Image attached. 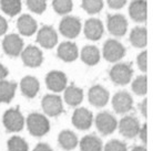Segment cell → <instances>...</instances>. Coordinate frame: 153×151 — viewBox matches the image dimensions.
I'll use <instances>...</instances> for the list:
<instances>
[{
	"instance_id": "40",
	"label": "cell",
	"mask_w": 153,
	"mask_h": 151,
	"mask_svg": "<svg viewBox=\"0 0 153 151\" xmlns=\"http://www.w3.org/2000/svg\"><path fill=\"white\" fill-rule=\"evenodd\" d=\"M33 151H53V150H52V148L50 147L48 144H39L36 146Z\"/></svg>"
},
{
	"instance_id": "7",
	"label": "cell",
	"mask_w": 153,
	"mask_h": 151,
	"mask_svg": "<svg viewBox=\"0 0 153 151\" xmlns=\"http://www.w3.org/2000/svg\"><path fill=\"white\" fill-rule=\"evenodd\" d=\"M59 30L61 34L65 38L73 39L78 37L81 31V22L80 20L76 17H65L61 20Z\"/></svg>"
},
{
	"instance_id": "21",
	"label": "cell",
	"mask_w": 153,
	"mask_h": 151,
	"mask_svg": "<svg viewBox=\"0 0 153 151\" xmlns=\"http://www.w3.org/2000/svg\"><path fill=\"white\" fill-rule=\"evenodd\" d=\"M17 26H18V30H19L20 33L22 34V35H26V37L33 35L35 32L37 31V22L29 15H21L18 19Z\"/></svg>"
},
{
	"instance_id": "32",
	"label": "cell",
	"mask_w": 153,
	"mask_h": 151,
	"mask_svg": "<svg viewBox=\"0 0 153 151\" xmlns=\"http://www.w3.org/2000/svg\"><path fill=\"white\" fill-rule=\"evenodd\" d=\"M53 9L59 15H67L72 10V0H53Z\"/></svg>"
},
{
	"instance_id": "15",
	"label": "cell",
	"mask_w": 153,
	"mask_h": 151,
	"mask_svg": "<svg viewBox=\"0 0 153 151\" xmlns=\"http://www.w3.org/2000/svg\"><path fill=\"white\" fill-rule=\"evenodd\" d=\"M37 42L45 49H52L58 42L57 32L49 26H42L37 35Z\"/></svg>"
},
{
	"instance_id": "10",
	"label": "cell",
	"mask_w": 153,
	"mask_h": 151,
	"mask_svg": "<svg viewBox=\"0 0 153 151\" xmlns=\"http://www.w3.org/2000/svg\"><path fill=\"white\" fill-rule=\"evenodd\" d=\"M107 26L109 32L114 37H123L128 30V21L122 15H113L108 17Z\"/></svg>"
},
{
	"instance_id": "8",
	"label": "cell",
	"mask_w": 153,
	"mask_h": 151,
	"mask_svg": "<svg viewBox=\"0 0 153 151\" xmlns=\"http://www.w3.org/2000/svg\"><path fill=\"white\" fill-rule=\"evenodd\" d=\"M118 127L119 131L122 136L126 137V138H134L135 136H138L141 125H140V121L135 117L126 116L120 120Z\"/></svg>"
},
{
	"instance_id": "3",
	"label": "cell",
	"mask_w": 153,
	"mask_h": 151,
	"mask_svg": "<svg viewBox=\"0 0 153 151\" xmlns=\"http://www.w3.org/2000/svg\"><path fill=\"white\" fill-rule=\"evenodd\" d=\"M2 121H4V126L9 132L21 131L25 126V117L18 108L8 109L4 114Z\"/></svg>"
},
{
	"instance_id": "25",
	"label": "cell",
	"mask_w": 153,
	"mask_h": 151,
	"mask_svg": "<svg viewBox=\"0 0 153 151\" xmlns=\"http://www.w3.org/2000/svg\"><path fill=\"white\" fill-rule=\"evenodd\" d=\"M17 84L4 79L0 81V103H10L15 97Z\"/></svg>"
},
{
	"instance_id": "33",
	"label": "cell",
	"mask_w": 153,
	"mask_h": 151,
	"mask_svg": "<svg viewBox=\"0 0 153 151\" xmlns=\"http://www.w3.org/2000/svg\"><path fill=\"white\" fill-rule=\"evenodd\" d=\"M27 6L32 12L41 15L47 8V0H27Z\"/></svg>"
},
{
	"instance_id": "9",
	"label": "cell",
	"mask_w": 153,
	"mask_h": 151,
	"mask_svg": "<svg viewBox=\"0 0 153 151\" xmlns=\"http://www.w3.org/2000/svg\"><path fill=\"white\" fill-rule=\"evenodd\" d=\"M21 59L26 66L28 67H38L43 61L41 50L33 45L27 46L21 52Z\"/></svg>"
},
{
	"instance_id": "26",
	"label": "cell",
	"mask_w": 153,
	"mask_h": 151,
	"mask_svg": "<svg viewBox=\"0 0 153 151\" xmlns=\"http://www.w3.org/2000/svg\"><path fill=\"white\" fill-rule=\"evenodd\" d=\"M102 141L100 138L93 135L83 137L80 141L81 151H102Z\"/></svg>"
},
{
	"instance_id": "5",
	"label": "cell",
	"mask_w": 153,
	"mask_h": 151,
	"mask_svg": "<svg viewBox=\"0 0 153 151\" xmlns=\"http://www.w3.org/2000/svg\"><path fill=\"white\" fill-rule=\"evenodd\" d=\"M126 49L117 40H108L103 45V56L108 62H118L124 56Z\"/></svg>"
},
{
	"instance_id": "36",
	"label": "cell",
	"mask_w": 153,
	"mask_h": 151,
	"mask_svg": "<svg viewBox=\"0 0 153 151\" xmlns=\"http://www.w3.org/2000/svg\"><path fill=\"white\" fill-rule=\"evenodd\" d=\"M126 0H108V4L111 9H121L126 6Z\"/></svg>"
},
{
	"instance_id": "4",
	"label": "cell",
	"mask_w": 153,
	"mask_h": 151,
	"mask_svg": "<svg viewBox=\"0 0 153 151\" xmlns=\"http://www.w3.org/2000/svg\"><path fill=\"white\" fill-rule=\"evenodd\" d=\"M96 127L102 135L108 136L111 135L112 132H114V130L118 128V121L110 113L103 111V113L98 114V116L96 117Z\"/></svg>"
},
{
	"instance_id": "34",
	"label": "cell",
	"mask_w": 153,
	"mask_h": 151,
	"mask_svg": "<svg viewBox=\"0 0 153 151\" xmlns=\"http://www.w3.org/2000/svg\"><path fill=\"white\" fill-rule=\"evenodd\" d=\"M104 151H128V147L126 144L120 140L113 139L110 140L105 147H104Z\"/></svg>"
},
{
	"instance_id": "28",
	"label": "cell",
	"mask_w": 153,
	"mask_h": 151,
	"mask_svg": "<svg viewBox=\"0 0 153 151\" xmlns=\"http://www.w3.org/2000/svg\"><path fill=\"white\" fill-rule=\"evenodd\" d=\"M0 8L6 15L15 17L21 11V0H0Z\"/></svg>"
},
{
	"instance_id": "29",
	"label": "cell",
	"mask_w": 153,
	"mask_h": 151,
	"mask_svg": "<svg viewBox=\"0 0 153 151\" xmlns=\"http://www.w3.org/2000/svg\"><path fill=\"white\" fill-rule=\"evenodd\" d=\"M8 150L9 151H28L27 141L19 136H13L8 140L7 142Z\"/></svg>"
},
{
	"instance_id": "27",
	"label": "cell",
	"mask_w": 153,
	"mask_h": 151,
	"mask_svg": "<svg viewBox=\"0 0 153 151\" xmlns=\"http://www.w3.org/2000/svg\"><path fill=\"white\" fill-rule=\"evenodd\" d=\"M130 42L135 48H144L148 43V32L146 28L137 26L130 34Z\"/></svg>"
},
{
	"instance_id": "42",
	"label": "cell",
	"mask_w": 153,
	"mask_h": 151,
	"mask_svg": "<svg viewBox=\"0 0 153 151\" xmlns=\"http://www.w3.org/2000/svg\"><path fill=\"white\" fill-rule=\"evenodd\" d=\"M131 151H148V150H146V148L143 147V146H137V147H134Z\"/></svg>"
},
{
	"instance_id": "35",
	"label": "cell",
	"mask_w": 153,
	"mask_h": 151,
	"mask_svg": "<svg viewBox=\"0 0 153 151\" xmlns=\"http://www.w3.org/2000/svg\"><path fill=\"white\" fill-rule=\"evenodd\" d=\"M137 62H138V66L140 68V71L146 73L148 71V52L143 51V52L140 53L138 55Z\"/></svg>"
},
{
	"instance_id": "13",
	"label": "cell",
	"mask_w": 153,
	"mask_h": 151,
	"mask_svg": "<svg viewBox=\"0 0 153 151\" xmlns=\"http://www.w3.org/2000/svg\"><path fill=\"white\" fill-rule=\"evenodd\" d=\"M2 48L6 54L10 56H18L23 50V41L17 34H9L2 41Z\"/></svg>"
},
{
	"instance_id": "30",
	"label": "cell",
	"mask_w": 153,
	"mask_h": 151,
	"mask_svg": "<svg viewBox=\"0 0 153 151\" xmlns=\"http://www.w3.org/2000/svg\"><path fill=\"white\" fill-rule=\"evenodd\" d=\"M132 91L137 95H146L148 93V77L146 75H140L132 83Z\"/></svg>"
},
{
	"instance_id": "2",
	"label": "cell",
	"mask_w": 153,
	"mask_h": 151,
	"mask_svg": "<svg viewBox=\"0 0 153 151\" xmlns=\"http://www.w3.org/2000/svg\"><path fill=\"white\" fill-rule=\"evenodd\" d=\"M133 76V68L128 63H119L110 70V77L117 85H126L131 82Z\"/></svg>"
},
{
	"instance_id": "17",
	"label": "cell",
	"mask_w": 153,
	"mask_h": 151,
	"mask_svg": "<svg viewBox=\"0 0 153 151\" xmlns=\"http://www.w3.org/2000/svg\"><path fill=\"white\" fill-rule=\"evenodd\" d=\"M129 13L135 22H146L148 15V6L146 0H132L129 7Z\"/></svg>"
},
{
	"instance_id": "20",
	"label": "cell",
	"mask_w": 153,
	"mask_h": 151,
	"mask_svg": "<svg viewBox=\"0 0 153 151\" xmlns=\"http://www.w3.org/2000/svg\"><path fill=\"white\" fill-rule=\"evenodd\" d=\"M20 88L22 94L28 97V98H33L36 95L38 94L39 88H40V84H39L38 79L33 77V76H26L21 79L20 83Z\"/></svg>"
},
{
	"instance_id": "11",
	"label": "cell",
	"mask_w": 153,
	"mask_h": 151,
	"mask_svg": "<svg viewBox=\"0 0 153 151\" xmlns=\"http://www.w3.org/2000/svg\"><path fill=\"white\" fill-rule=\"evenodd\" d=\"M67 82L68 79H67L65 74L60 71H51L46 76L47 87L54 93L65 91V88L67 87Z\"/></svg>"
},
{
	"instance_id": "38",
	"label": "cell",
	"mask_w": 153,
	"mask_h": 151,
	"mask_svg": "<svg viewBox=\"0 0 153 151\" xmlns=\"http://www.w3.org/2000/svg\"><path fill=\"white\" fill-rule=\"evenodd\" d=\"M139 109H140L143 117H148V99H143V102L140 103Z\"/></svg>"
},
{
	"instance_id": "19",
	"label": "cell",
	"mask_w": 153,
	"mask_h": 151,
	"mask_svg": "<svg viewBox=\"0 0 153 151\" xmlns=\"http://www.w3.org/2000/svg\"><path fill=\"white\" fill-rule=\"evenodd\" d=\"M58 56L65 62H73L79 56V51L74 43L63 42L58 48Z\"/></svg>"
},
{
	"instance_id": "1",
	"label": "cell",
	"mask_w": 153,
	"mask_h": 151,
	"mask_svg": "<svg viewBox=\"0 0 153 151\" xmlns=\"http://www.w3.org/2000/svg\"><path fill=\"white\" fill-rule=\"evenodd\" d=\"M27 128L32 136L42 137L49 132L50 122L46 116L39 113H32L27 118Z\"/></svg>"
},
{
	"instance_id": "31",
	"label": "cell",
	"mask_w": 153,
	"mask_h": 151,
	"mask_svg": "<svg viewBox=\"0 0 153 151\" xmlns=\"http://www.w3.org/2000/svg\"><path fill=\"white\" fill-rule=\"evenodd\" d=\"M82 8L90 15L98 13L103 8V0H82Z\"/></svg>"
},
{
	"instance_id": "16",
	"label": "cell",
	"mask_w": 153,
	"mask_h": 151,
	"mask_svg": "<svg viewBox=\"0 0 153 151\" xmlns=\"http://www.w3.org/2000/svg\"><path fill=\"white\" fill-rule=\"evenodd\" d=\"M90 104L96 107H104L109 102L110 94L104 87L100 85H94L90 88L88 94Z\"/></svg>"
},
{
	"instance_id": "14",
	"label": "cell",
	"mask_w": 153,
	"mask_h": 151,
	"mask_svg": "<svg viewBox=\"0 0 153 151\" xmlns=\"http://www.w3.org/2000/svg\"><path fill=\"white\" fill-rule=\"evenodd\" d=\"M112 106L118 114L130 111L133 106V99L128 92H118L112 98Z\"/></svg>"
},
{
	"instance_id": "6",
	"label": "cell",
	"mask_w": 153,
	"mask_h": 151,
	"mask_svg": "<svg viewBox=\"0 0 153 151\" xmlns=\"http://www.w3.org/2000/svg\"><path fill=\"white\" fill-rule=\"evenodd\" d=\"M41 106L43 111L50 116V117H56L59 116L63 111V105H62V99L58 95H46L42 98Z\"/></svg>"
},
{
	"instance_id": "37",
	"label": "cell",
	"mask_w": 153,
	"mask_h": 151,
	"mask_svg": "<svg viewBox=\"0 0 153 151\" xmlns=\"http://www.w3.org/2000/svg\"><path fill=\"white\" fill-rule=\"evenodd\" d=\"M138 135H139V137H140V140H141L143 144H148V125H146V124H144V125L140 128Z\"/></svg>"
},
{
	"instance_id": "41",
	"label": "cell",
	"mask_w": 153,
	"mask_h": 151,
	"mask_svg": "<svg viewBox=\"0 0 153 151\" xmlns=\"http://www.w3.org/2000/svg\"><path fill=\"white\" fill-rule=\"evenodd\" d=\"M9 74V71H8L7 67H4L2 64H0V81L1 79H4Z\"/></svg>"
},
{
	"instance_id": "12",
	"label": "cell",
	"mask_w": 153,
	"mask_h": 151,
	"mask_svg": "<svg viewBox=\"0 0 153 151\" xmlns=\"http://www.w3.org/2000/svg\"><path fill=\"white\" fill-rule=\"evenodd\" d=\"M93 115L87 108H76L72 115V124L80 130H87L92 126Z\"/></svg>"
},
{
	"instance_id": "23",
	"label": "cell",
	"mask_w": 153,
	"mask_h": 151,
	"mask_svg": "<svg viewBox=\"0 0 153 151\" xmlns=\"http://www.w3.org/2000/svg\"><path fill=\"white\" fill-rule=\"evenodd\" d=\"M58 142H59L62 149L68 151L73 150L79 144L76 135L73 131H70V130H63V131L60 132L59 137H58Z\"/></svg>"
},
{
	"instance_id": "22",
	"label": "cell",
	"mask_w": 153,
	"mask_h": 151,
	"mask_svg": "<svg viewBox=\"0 0 153 151\" xmlns=\"http://www.w3.org/2000/svg\"><path fill=\"white\" fill-rule=\"evenodd\" d=\"M65 100L70 106H79L83 100V91L74 85L65 88Z\"/></svg>"
},
{
	"instance_id": "24",
	"label": "cell",
	"mask_w": 153,
	"mask_h": 151,
	"mask_svg": "<svg viewBox=\"0 0 153 151\" xmlns=\"http://www.w3.org/2000/svg\"><path fill=\"white\" fill-rule=\"evenodd\" d=\"M80 57L83 63L92 66V65H96L97 63H99L100 51L94 45H87L84 46L82 51H81Z\"/></svg>"
},
{
	"instance_id": "18",
	"label": "cell",
	"mask_w": 153,
	"mask_h": 151,
	"mask_svg": "<svg viewBox=\"0 0 153 151\" xmlns=\"http://www.w3.org/2000/svg\"><path fill=\"white\" fill-rule=\"evenodd\" d=\"M103 23L99 19H89L84 24V34L91 41L100 40L103 35Z\"/></svg>"
},
{
	"instance_id": "39",
	"label": "cell",
	"mask_w": 153,
	"mask_h": 151,
	"mask_svg": "<svg viewBox=\"0 0 153 151\" xmlns=\"http://www.w3.org/2000/svg\"><path fill=\"white\" fill-rule=\"evenodd\" d=\"M8 30V23L4 17L0 15V35H4Z\"/></svg>"
}]
</instances>
